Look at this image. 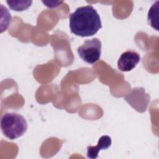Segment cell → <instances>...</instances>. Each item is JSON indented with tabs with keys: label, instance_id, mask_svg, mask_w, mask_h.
<instances>
[{
	"label": "cell",
	"instance_id": "1",
	"mask_svg": "<svg viewBox=\"0 0 159 159\" xmlns=\"http://www.w3.org/2000/svg\"><path fill=\"white\" fill-rule=\"evenodd\" d=\"M69 26L72 34L84 37L96 34L101 29L102 24L97 11L88 5L78 7L70 14Z\"/></svg>",
	"mask_w": 159,
	"mask_h": 159
},
{
	"label": "cell",
	"instance_id": "2",
	"mask_svg": "<svg viewBox=\"0 0 159 159\" xmlns=\"http://www.w3.org/2000/svg\"><path fill=\"white\" fill-rule=\"evenodd\" d=\"M27 122L20 114L7 112L1 119V129L4 135L10 140L22 136L27 129Z\"/></svg>",
	"mask_w": 159,
	"mask_h": 159
},
{
	"label": "cell",
	"instance_id": "3",
	"mask_svg": "<svg viewBox=\"0 0 159 159\" xmlns=\"http://www.w3.org/2000/svg\"><path fill=\"white\" fill-rule=\"evenodd\" d=\"M101 42L98 38L87 39L78 48L77 53L84 62L94 64L101 57Z\"/></svg>",
	"mask_w": 159,
	"mask_h": 159
},
{
	"label": "cell",
	"instance_id": "4",
	"mask_svg": "<svg viewBox=\"0 0 159 159\" xmlns=\"http://www.w3.org/2000/svg\"><path fill=\"white\" fill-rule=\"evenodd\" d=\"M140 61L138 53L132 50L126 51L121 54L117 61V68L121 71H130Z\"/></svg>",
	"mask_w": 159,
	"mask_h": 159
},
{
	"label": "cell",
	"instance_id": "5",
	"mask_svg": "<svg viewBox=\"0 0 159 159\" xmlns=\"http://www.w3.org/2000/svg\"><path fill=\"white\" fill-rule=\"evenodd\" d=\"M112 143L111 138L108 135L101 136L96 146L87 147V157L91 159L98 158L100 150H106L111 147Z\"/></svg>",
	"mask_w": 159,
	"mask_h": 159
},
{
	"label": "cell",
	"instance_id": "6",
	"mask_svg": "<svg viewBox=\"0 0 159 159\" xmlns=\"http://www.w3.org/2000/svg\"><path fill=\"white\" fill-rule=\"evenodd\" d=\"M158 1H157L152 4L148 12V21L150 25L157 30H158Z\"/></svg>",
	"mask_w": 159,
	"mask_h": 159
},
{
	"label": "cell",
	"instance_id": "7",
	"mask_svg": "<svg viewBox=\"0 0 159 159\" xmlns=\"http://www.w3.org/2000/svg\"><path fill=\"white\" fill-rule=\"evenodd\" d=\"M9 8L16 11H23L30 7L32 1H7Z\"/></svg>",
	"mask_w": 159,
	"mask_h": 159
},
{
	"label": "cell",
	"instance_id": "8",
	"mask_svg": "<svg viewBox=\"0 0 159 159\" xmlns=\"http://www.w3.org/2000/svg\"><path fill=\"white\" fill-rule=\"evenodd\" d=\"M42 2L49 8H54L58 6L63 1H42Z\"/></svg>",
	"mask_w": 159,
	"mask_h": 159
}]
</instances>
